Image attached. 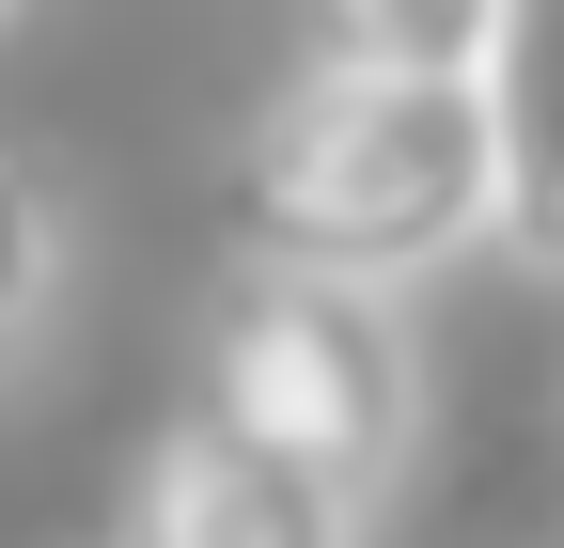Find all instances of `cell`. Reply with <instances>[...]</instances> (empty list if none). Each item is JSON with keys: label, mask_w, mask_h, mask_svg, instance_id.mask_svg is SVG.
I'll return each mask as SVG.
<instances>
[{"label": "cell", "mask_w": 564, "mask_h": 548, "mask_svg": "<svg viewBox=\"0 0 564 548\" xmlns=\"http://www.w3.org/2000/svg\"><path fill=\"white\" fill-rule=\"evenodd\" d=\"M486 95L470 79H361L314 63L299 95L251 125L236 220L267 266H329V283H423V266L486 251Z\"/></svg>", "instance_id": "1"}, {"label": "cell", "mask_w": 564, "mask_h": 548, "mask_svg": "<svg viewBox=\"0 0 564 548\" xmlns=\"http://www.w3.org/2000/svg\"><path fill=\"white\" fill-rule=\"evenodd\" d=\"M204 424H236L267 454H299L314 486L377 502L408 439H423V346L392 283H329V266H236L220 314H204Z\"/></svg>", "instance_id": "2"}, {"label": "cell", "mask_w": 564, "mask_h": 548, "mask_svg": "<svg viewBox=\"0 0 564 548\" xmlns=\"http://www.w3.org/2000/svg\"><path fill=\"white\" fill-rule=\"evenodd\" d=\"M126 548H361V502L188 407V424H158V454L126 486Z\"/></svg>", "instance_id": "3"}, {"label": "cell", "mask_w": 564, "mask_h": 548, "mask_svg": "<svg viewBox=\"0 0 564 548\" xmlns=\"http://www.w3.org/2000/svg\"><path fill=\"white\" fill-rule=\"evenodd\" d=\"M470 95H486V251H518L564 283V0H502L470 47Z\"/></svg>", "instance_id": "4"}, {"label": "cell", "mask_w": 564, "mask_h": 548, "mask_svg": "<svg viewBox=\"0 0 564 548\" xmlns=\"http://www.w3.org/2000/svg\"><path fill=\"white\" fill-rule=\"evenodd\" d=\"M502 0H299L314 63H361V79H470V47Z\"/></svg>", "instance_id": "5"}, {"label": "cell", "mask_w": 564, "mask_h": 548, "mask_svg": "<svg viewBox=\"0 0 564 548\" xmlns=\"http://www.w3.org/2000/svg\"><path fill=\"white\" fill-rule=\"evenodd\" d=\"M63 266H79V188L0 142V361L63 314Z\"/></svg>", "instance_id": "6"}, {"label": "cell", "mask_w": 564, "mask_h": 548, "mask_svg": "<svg viewBox=\"0 0 564 548\" xmlns=\"http://www.w3.org/2000/svg\"><path fill=\"white\" fill-rule=\"evenodd\" d=\"M17 17H32V0H0V32H17Z\"/></svg>", "instance_id": "7"}]
</instances>
